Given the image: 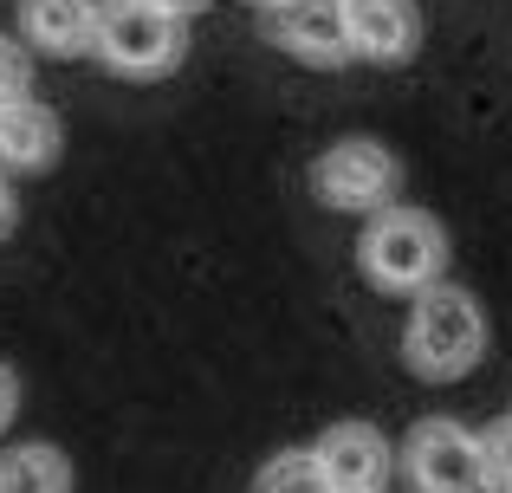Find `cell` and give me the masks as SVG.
Returning a JSON list of instances; mask_svg holds the SVG:
<instances>
[{"instance_id":"obj_1","label":"cell","mask_w":512,"mask_h":493,"mask_svg":"<svg viewBox=\"0 0 512 493\" xmlns=\"http://www.w3.org/2000/svg\"><path fill=\"white\" fill-rule=\"evenodd\" d=\"M487 357V312L467 286L435 279L409 292V325H402V364L422 383H461Z\"/></svg>"},{"instance_id":"obj_2","label":"cell","mask_w":512,"mask_h":493,"mask_svg":"<svg viewBox=\"0 0 512 493\" xmlns=\"http://www.w3.org/2000/svg\"><path fill=\"white\" fill-rule=\"evenodd\" d=\"M357 266H363V279H370L376 292H396V299H409V292L448 279V228H441L428 208L389 202V208H376L370 228H363Z\"/></svg>"},{"instance_id":"obj_3","label":"cell","mask_w":512,"mask_h":493,"mask_svg":"<svg viewBox=\"0 0 512 493\" xmlns=\"http://www.w3.org/2000/svg\"><path fill=\"white\" fill-rule=\"evenodd\" d=\"M91 52L117 78H169L188 59V20L150 7V0H98Z\"/></svg>"},{"instance_id":"obj_4","label":"cell","mask_w":512,"mask_h":493,"mask_svg":"<svg viewBox=\"0 0 512 493\" xmlns=\"http://www.w3.org/2000/svg\"><path fill=\"white\" fill-rule=\"evenodd\" d=\"M312 195L331 215H376L402 195V163L376 137H338L312 163Z\"/></svg>"},{"instance_id":"obj_5","label":"cell","mask_w":512,"mask_h":493,"mask_svg":"<svg viewBox=\"0 0 512 493\" xmlns=\"http://www.w3.org/2000/svg\"><path fill=\"white\" fill-rule=\"evenodd\" d=\"M402 468H409L415 493H487V455L480 435L448 416H428L402 442Z\"/></svg>"},{"instance_id":"obj_6","label":"cell","mask_w":512,"mask_h":493,"mask_svg":"<svg viewBox=\"0 0 512 493\" xmlns=\"http://www.w3.org/2000/svg\"><path fill=\"white\" fill-rule=\"evenodd\" d=\"M266 39L299 65H350L344 39V0H266Z\"/></svg>"},{"instance_id":"obj_7","label":"cell","mask_w":512,"mask_h":493,"mask_svg":"<svg viewBox=\"0 0 512 493\" xmlns=\"http://www.w3.org/2000/svg\"><path fill=\"white\" fill-rule=\"evenodd\" d=\"M318 468H325L331 493H383L389 474H396V448L383 442V429L370 422H331L312 442Z\"/></svg>"},{"instance_id":"obj_8","label":"cell","mask_w":512,"mask_h":493,"mask_svg":"<svg viewBox=\"0 0 512 493\" xmlns=\"http://www.w3.org/2000/svg\"><path fill=\"white\" fill-rule=\"evenodd\" d=\"M344 39L363 65H409L422 52V7L415 0H344Z\"/></svg>"},{"instance_id":"obj_9","label":"cell","mask_w":512,"mask_h":493,"mask_svg":"<svg viewBox=\"0 0 512 493\" xmlns=\"http://www.w3.org/2000/svg\"><path fill=\"white\" fill-rule=\"evenodd\" d=\"M65 150V124L46 98H13L0 104V169L7 176H33V169H52Z\"/></svg>"},{"instance_id":"obj_10","label":"cell","mask_w":512,"mask_h":493,"mask_svg":"<svg viewBox=\"0 0 512 493\" xmlns=\"http://www.w3.org/2000/svg\"><path fill=\"white\" fill-rule=\"evenodd\" d=\"M98 0H20V39L46 59H85Z\"/></svg>"},{"instance_id":"obj_11","label":"cell","mask_w":512,"mask_h":493,"mask_svg":"<svg viewBox=\"0 0 512 493\" xmlns=\"http://www.w3.org/2000/svg\"><path fill=\"white\" fill-rule=\"evenodd\" d=\"M0 493H72V461L52 442H20L0 455Z\"/></svg>"},{"instance_id":"obj_12","label":"cell","mask_w":512,"mask_h":493,"mask_svg":"<svg viewBox=\"0 0 512 493\" xmlns=\"http://www.w3.org/2000/svg\"><path fill=\"white\" fill-rule=\"evenodd\" d=\"M253 493H331V481H325V468H318L312 448H279V455L260 461Z\"/></svg>"},{"instance_id":"obj_13","label":"cell","mask_w":512,"mask_h":493,"mask_svg":"<svg viewBox=\"0 0 512 493\" xmlns=\"http://www.w3.org/2000/svg\"><path fill=\"white\" fill-rule=\"evenodd\" d=\"M26 91H33V46L0 33V104L26 98Z\"/></svg>"},{"instance_id":"obj_14","label":"cell","mask_w":512,"mask_h":493,"mask_svg":"<svg viewBox=\"0 0 512 493\" xmlns=\"http://www.w3.org/2000/svg\"><path fill=\"white\" fill-rule=\"evenodd\" d=\"M480 455H487V487L512 493V416H500L487 435H480Z\"/></svg>"},{"instance_id":"obj_15","label":"cell","mask_w":512,"mask_h":493,"mask_svg":"<svg viewBox=\"0 0 512 493\" xmlns=\"http://www.w3.org/2000/svg\"><path fill=\"white\" fill-rule=\"evenodd\" d=\"M13 416H20V377H13V364H0V435Z\"/></svg>"},{"instance_id":"obj_16","label":"cell","mask_w":512,"mask_h":493,"mask_svg":"<svg viewBox=\"0 0 512 493\" xmlns=\"http://www.w3.org/2000/svg\"><path fill=\"white\" fill-rule=\"evenodd\" d=\"M13 221H20V195H13L7 169H0V241H7V234H13Z\"/></svg>"},{"instance_id":"obj_17","label":"cell","mask_w":512,"mask_h":493,"mask_svg":"<svg viewBox=\"0 0 512 493\" xmlns=\"http://www.w3.org/2000/svg\"><path fill=\"white\" fill-rule=\"evenodd\" d=\"M150 7L175 13V20H195V13H201V7H214V0H150Z\"/></svg>"},{"instance_id":"obj_18","label":"cell","mask_w":512,"mask_h":493,"mask_svg":"<svg viewBox=\"0 0 512 493\" xmlns=\"http://www.w3.org/2000/svg\"><path fill=\"white\" fill-rule=\"evenodd\" d=\"M253 7H266V0H253Z\"/></svg>"}]
</instances>
